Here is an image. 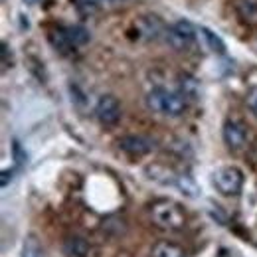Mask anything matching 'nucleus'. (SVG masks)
I'll list each match as a JSON object with an SVG mask.
<instances>
[{
  "mask_svg": "<svg viewBox=\"0 0 257 257\" xmlns=\"http://www.w3.org/2000/svg\"><path fill=\"white\" fill-rule=\"evenodd\" d=\"M149 214L153 224L166 231H176L186 225V214L180 204L172 200H157L149 206Z\"/></svg>",
  "mask_w": 257,
  "mask_h": 257,
  "instance_id": "nucleus-1",
  "label": "nucleus"
},
{
  "mask_svg": "<svg viewBox=\"0 0 257 257\" xmlns=\"http://www.w3.org/2000/svg\"><path fill=\"white\" fill-rule=\"evenodd\" d=\"M147 107L162 117H180L186 109V97L164 87H155L147 95Z\"/></svg>",
  "mask_w": 257,
  "mask_h": 257,
  "instance_id": "nucleus-2",
  "label": "nucleus"
},
{
  "mask_svg": "<svg viewBox=\"0 0 257 257\" xmlns=\"http://www.w3.org/2000/svg\"><path fill=\"white\" fill-rule=\"evenodd\" d=\"M50 42L60 54H71L89 42V32L83 26H60L50 32Z\"/></svg>",
  "mask_w": 257,
  "mask_h": 257,
  "instance_id": "nucleus-3",
  "label": "nucleus"
},
{
  "mask_svg": "<svg viewBox=\"0 0 257 257\" xmlns=\"http://www.w3.org/2000/svg\"><path fill=\"white\" fill-rule=\"evenodd\" d=\"M212 182L216 190L224 196H237L243 188V172L235 166H224L218 168L212 176Z\"/></svg>",
  "mask_w": 257,
  "mask_h": 257,
  "instance_id": "nucleus-4",
  "label": "nucleus"
},
{
  "mask_svg": "<svg viewBox=\"0 0 257 257\" xmlns=\"http://www.w3.org/2000/svg\"><path fill=\"white\" fill-rule=\"evenodd\" d=\"M196 32L198 30L194 28L190 22L178 20L172 26L166 28L164 36H166V42H168L170 48H174V50H188L196 42Z\"/></svg>",
  "mask_w": 257,
  "mask_h": 257,
  "instance_id": "nucleus-5",
  "label": "nucleus"
},
{
  "mask_svg": "<svg viewBox=\"0 0 257 257\" xmlns=\"http://www.w3.org/2000/svg\"><path fill=\"white\" fill-rule=\"evenodd\" d=\"M95 115L101 125L111 127L121 119V103L115 95H103L97 101Z\"/></svg>",
  "mask_w": 257,
  "mask_h": 257,
  "instance_id": "nucleus-6",
  "label": "nucleus"
},
{
  "mask_svg": "<svg viewBox=\"0 0 257 257\" xmlns=\"http://www.w3.org/2000/svg\"><path fill=\"white\" fill-rule=\"evenodd\" d=\"M119 149H121L125 155L137 159V157L149 155V153L155 149V145H153L151 139H147V137H143V135H127V137H123V139L119 141Z\"/></svg>",
  "mask_w": 257,
  "mask_h": 257,
  "instance_id": "nucleus-7",
  "label": "nucleus"
},
{
  "mask_svg": "<svg viewBox=\"0 0 257 257\" xmlns=\"http://www.w3.org/2000/svg\"><path fill=\"white\" fill-rule=\"evenodd\" d=\"M222 135H224L225 147H227L229 151H233V153L241 151V149L245 147V143H247L245 127H243L241 123H237V121H225Z\"/></svg>",
  "mask_w": 257,
  "mask_h": 257,
  "instance_id": "nucleus-8",
  "label": "nucleus"
},
{
  "mask_svg": "<svg viewBox=\"0 0 257 257\" xmlns=\"http://www.w3.org/2000/svg\"><path fill=\"white\" fill-rule=\"evenodd\" d=\"M89 249H91L89 243L83 237H79V235L67 237L64 243V251L69 257H87L89 255Z\"/></svg>",
  "mask_w": 257,
  "mask_h": 257,
  "instance_id": "nucleus-9",
  "label": "nucleus"
},
{
  "mask_svg": "<svg viewBox=\"0 0 257 257\" xmlns=\"http://www.w3.org/2000/svg\"><path fill=\"white\" fill-rule=\"evenodd\" d=\"M151 257H184V249L172 241H157L151 249Z\"/></svg>",
  "mask_w": 257,
  "mask_h": 257,
  "instance_id": "nucleus-10",
  "label": "nucleus"
},
{
  "mask_svg": "<svg viewBox=\"0 0 257 257\" xmlns=\"http://www.w3.org/2000/svg\"><path fill=\"white\" fill-rule=\"evenodd\" d=\"M235 8H237V14L241 16L243 22L257 24V0H237Z\"/></svg>",
  "mask_w": 257,
  "mask_h": 257,
  "instance_id": "nucleus-11",
  "label": "nucleus"
},
{
  "mask_svg": "<svg viewBox=\"0 0 257 257\" xmlns=\"http://www.w3.org/2000/svg\"><path fill=\"white\" fill-rule=\"evenodd\" d=\"M139 28L147 34L149 38H157L161 32H166L164 24H162L157 16H145V18H141L139 20Z\"/></svg>",
  "mask_w": 257,
  "mask_h": 257,
  "instance_id": "nucleus-12",
  "label": "nucleus"
},
{
  "mask_svg": "<svg viewBox=\"0 0 257 257\" xmlns=\"http://www.w3.org/2000/svg\"><path fill=\"white\" fill-rule=\"evenodd\" d=\"M200 32V36L204 38V44L212 50V52H218V54H224L225 52V46L224 42L220 40V36H216V34L212 32V30H208V28H200L198 30Z\"/></svg>",
  "mask_w": 257,
  "mask_h": 257,
  "instance_id": "nucleus-13",
  "label": "nucleus"
},
{
  "mask_svg": "<svg viewBox=\"0 0 257 257\" xmlns=\"http://www.w3.org/2000/svg\"><path fill=\"white\" fill-rule=\"evenodd\" d=\"M180 85H182V95L186 97V99H188V97H190V99H198V97H200V85L196 83L194 77H188V75L182 77V83H180Z\"/></svg>",
  "mask_w": 257,
  "mask_h": 257,
  "instance_id": "nucleus-14",
  "label": "nucleus"
},
{
  "mask_svg": "<svg viewBox=\"0 0 257 257\" xmlns=\"http://www.w3.org/2000/svg\"><path fill=\"white\" fill-rule=\"evenodd\" d=\"M22 257H44L42 251V245L38 243V239L30 235L26 241H24V249H22Z\"/></svg>",
  "mask_w": 257,
  "mask_h": 257,
  "instance_id": "nucleus-15",
  "label": "nucleus"
},
{
  "mask_svg": "<svg viewBox=\"0 0 257 257\" xmlns=\"http://www.w3.org/2000/svg\"><path fill=\"white\" fill-rule=\"evenodd\" d=\"M119 2H123V0H77L79 8H85V10H95L101 6H113Z\"/></svg>",
  "mask_w": 257,
  "mask_h": 257,
  "instance_id": "nucleus-16",
  "label": "nucleus"
},
{
  "mask_svg": "<svg viewBox=\"0 0 257 257\" xmlns=\"http://www.w3.org/2000/svg\"><path fill=\"white\" fill-rule=\"evenodd\" d=\"M247 105H249V109L257 115V87H253V89L247 93Z\"/></svg>",
  "mask_w": 257,
  "mask_h": 257,
  "instance_id": "nucleus-17",
  "label": "nucleus"
},
{
  "mask_svg": "<svg viewBox=\"0 0 257 257\" xmlns=\"http://www.w3.org/2000/svg\"><path fill=\"white\" fill-rule=\"evenodd\" d=\"M14 155H16V162H18V164H24V162H26V155H22L20 143H14Z\"/></svg>",
  "mask_w": 257,
  "mask_h": 257,
  "instance_id": "nucleus-18",
  "label": "nucleus"
},
{
  "mask_svg": "<svg viewBox=\"0 0 257 257\" xmlns=\"http://www.w3.org/2000/svg\"><path fill=\"white\" fill-rule=\"evenodd\" d=\"M8 180H12V172L4 170V172H2V188H6V186H8Z\"/></svg>",
  "mask_w": 257,
  "mask_h": 257,
  "instance_id": "nucleus-19",
  "label": "nucleus"
},
{
  "mask_svg": "<svg viewBox=\"0 0 257 257\" xmlns=\"http://www.w3.org/2000/svg\"><path fill=\"white\" fill-rule=\"evenodd\" d=\"M218 257H233V255H231L227 249H220V251H218Z\"/></svg>",
  "mask_w": 257,
  "mask_h": 257,
  "instance_id": "nucleus-20",
  "label": "nucleus"
},
{
  "mask_svg": "<svg viewBox=\"0 0 257 257\" xmlns=\"http://www.w3.org/2000/svg\"><path fill=\"white\" fill-rule=\"evenodd\" d=\"M26 2H28V4H36V2H38V0H26Z\"/></svg>",
  "mask_w": 257,
  "mask_h": 257,
  "instance_id": "nucleus-21",
  "label": "nucleus"
},
{
  "mask_svg": "<svg viewBox=\"0 0 257 257\" xmlns=\"http://www.w3.org/2000/svg\"><path fill=\"white\" fill-rule=\"evenodd\" d=\"M255 50H257V40H255Z\"/></svg>",
  "mask_w": 257,
  "mask_h": 257,
  "instance_id": "nucleus-22",
  "label": "nucleus"
}]
</instances>
